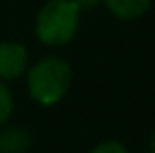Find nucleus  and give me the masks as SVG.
<instances>
[{"instance_id": "f03ea898", "label": "nucleus", "mask_w": 155, "mask_h": 153, "mask_svg": "<svg viewBox=\"0 0 155 153\" xmlns=\"http://www.w3.org/2000/svg\"><path fill=\"white\" fill-rule=\"evenodd\" d=\"M73 71L61 57H43L28 71V90L43 106L57 104L71 86Z\"/></svg>"}, {"instance_id": "0eeeda50", "label": "nucleus", "mask_w": 155, "mask_h": 153, "mask_svg": "<svg viewBox=\"0 0 155 153\" xmlns=\"http://www.w3.org/2000/svg\"><path fill=\"white\" fill-rule=\"evenodd\" d=\"M92 153H128V149L118 142H104L100 145H96Z\"/></svg>"}, {"instance_id": "20e7f679", "label": "nucleus", "mask_w": 155, "mask_h": 153, "mask_svg": "<svg viewBox=\"0 0 155 153\" xmlns=\"http://www.w3.org/2000/svg\"><path fill=\"white\" fill-rule=\"evenodd\" d=\"M108 10L120 20H134L143 16L151 6V0H104Z\"/></svg>"}, {"instance_id": "f257e3e1", "label": "nucleus", "mask_w": 155, "mask_h": 153, "mask_svg": "<svg viewBox=\"0 0 155 153\" xmlns=\"http://www.w3.org/2000/svg\"><path fill=\"white\" fill-rule=\"evenodd\" d=\"M79 6L73 0H49L35 18V34L43 45L63 47L77 35Z\"/></svg>"}, {"instance_id": "1a4fd4ad", "label": "nucleus", "mask_w": 155, "mask_h": 153, "mask_svg": "<svg viewBox=\"0 0 155 153\" xmlns=\"http://www.w3.org/2000/svg\"><path fill=\"white\" fill-rule=\"evenodd\" d=\"M149 149H151V153H155V130L151 134V142H149Z\"/></svg>"}, {"instance_id": "7ed1b4c3", "label": "nucleus", "mask_w": 155, "mask_h": 153, "mask_svg": "<svg viewBox=\"0 0 155 153\" xmlns=\"http://www.w3.org/2000/svg\"><path fill=\"white\" fill-rule=\"evenodd\" d=\"M28 67V51L22 43H0V80L18 79Z\"/></svg>"}, {"instance_id": "423d86ee", "label": "nucleus", "mask_w": 155, "mask_h": 153, "mask_svg": "<svg viewBox=\"0 0 155 153\" xmlns=\"http://www.w3.org/2000/svg\"><path fill=\"white\" fill-rule=\"evenodd\" d=\"M12 110H14V98H12V92L8 90V86L0 80V124H4L8 118H10Z\"/></svg>"}, {"instance_id": "39448f33", "label": "nucleus", "mask_w": 155, "mask_h": 153, "mask_svg": "<svg viewBox=\"0 0 155 153\" xmlns=\"http://www.w3.org/2000/svg\"><path fill=\"white\" fill-rule=\"evenodd\" d=\"M30 147V135L22 128H10L0 134V151L2 153H26Z\"/></svg>"}, {"instance_id": "6e6552de", "label": "nucleus", "mask_w": 155, "mask_h": 153, "mask_svg": "<svg viewBox=\"0 0 155 153\" xmlns=\"http://www.w3.org/2000/svg\"><path fill=\"white\" fill-rule=\"evenodd\" d=\"M73 2L79 6V10H88V8H94L96 4H100L102 0H73Z\"/></svg>"}]
</instances>
